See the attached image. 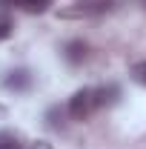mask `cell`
I'll list each match as a JSON object with an SVG mask.
<instances>
[{
  "label": "cell",
  "instance_id": "277c9868",
  "mask_svg": "<svg viewBox=\"0 0 146 149\" xmlns=\"http://www.w3.org/2000/svg\"><path fill=\"white\" fill-rule=\"evenodd\" d=\"M112 6V0H77V12L83 15H100Z\"/></svg>",
  "mask_w": 146,
  "mask_h": 149
},
{
  "label": "cell",
  "instance_id": "30bf717a",
  "mask_svg": "<svg viewBox=\"0 0 146 149\" xmlns=\"http://www.w3.org/2000/svg\"><path fill=\"white\" fill-rule=\"evenodd\" d=\"M0 115H6V106H3V103H0Z\"/></svg>",
  "mask_w": 146,
  "mask_h": 149
},
{
  "label": "cell",
  "instance_id": "7a4b0ae2",
  "mask_svg": "<svg viewBox=\"0 0 146 149\" xmlns=\"http://www.w3.org/2000/svg\"><path fill=\"white\" fill-rule=\"evenodd\" d=\"M32 86V74L26 72V69H17V72H9L6 77V89H15V92H23V89H29Z\"/></svg>",
  "mask_w": 146,
  "mask_h": 149
},
{
  "label": "cell",
  "instance_id": "ba28073f",
  "mask_svg": "<svg viewBox=\"0 0 146 149\" xmlns=\"http://www.w3.org/2000/svg\"><path fill=\"white\" fill-rule=\"evenodd\" d=\"M12 29H15V23H12V17H9V15H0V43H3L6 37L12 35Z\"/></svg>",
  "mask_w": 146,
  "mask_h": 149
},
{
  "label": "cell",
  "instance_id": "8992f818",
  "mask_svg": "<svg viewBox=\"0 0 146 149\" xmlns=\"http://www.w3.org/2000/svg\"><path fill=\"white\" fill-rule=\"evenodd\" d=\"M0 149H23L20 135L17 132H9V129H0Z\"/></svg>",
  "mask_w": 146,
  "mask_h": 149
},
{
  "label": "cell",
  "instance_id": "6da1fadb",
  "mask_svg": "<svg viewBox=\"0 0 146 149\" xmlns=\"http://www.w3.org/2000/svg\"><path fill=\"white\" fill-rule=\"evenodd\" d=\"M97 106H100V97H97V89H92V86H83L69 97V115L74 120H86Z\"/></svg>",
  "mask_w": 146,
  "mask_h": 149
},
{
  "label": "cell",
  "instance_id": "8fae6325",
  "mask_svg": "<svg viewBox=\"0 0 146 149\" xmlns=\"http://www.w3.org/2000/svg\"><path fill=\"white\" fill-rule=\"evenodd\" d=\"M140 6H143V9H146V0H140Z\"/></svg>",
  "mask_w": 146,
  "mask_h": 149
},
{
  "label": "cell",
  "instance_id": "3957f363",
  "mask_svg": "<svg viewBox=\"0 0 146 149\" xmlns=\"http://www.w3.org/2000/svg\"><path fill=\"white\" fill-rule=\"evenodd\" d=\"M63 57H66L69 63H74V66L83 63V60H86V43H83V40H69L66 49H63Z\"/></svg>",
  "mask_w": 146,
  "mask_h": 149
},
{
  "label": "cell",
  "instance_id": "5b68a950",
  "mask_svg": "<svg viewBox=\"0 0 146 149\" xmlns=\"http://www.w3.org/2000/svg\"><path fill=\"white\" fill-rule=\"evenodd\" d=\"M23 12H29V15H43V12H49V6H52V0H15Z\"/></svg>",
  "mask_w": 146,
  "mask_h": 149
},
{
  "label": "cell",
  "instance_id": "52a82bcc",
  "mask_svg": "<svg viewBox=\"0 0 146 149\" xmlns=\"http://www.w3.org/2000/svg\"><path fill=\"white\" fill-rule=\"evenodd\" d=\"M132 77L140 83V86H146V60H138V63H132Z\"/></svg>",
  "mask_w": 146,
  "mask_h": 149
},
{
  "label": "cell",
  "instance_id": "9c48e42d",
  "mask_svg": "<svg viewBox=\"0 0 146 149\" xmlns=\"http://www.w3.org/2000/svg\"><path fill=\"white\" fill-rule=\"evenodd\" d=\"M29 149H52V143H49V141H32Z\"/></svg>",
  "mask_w": 146,
  "mask_h": 149
}]
</instances>
